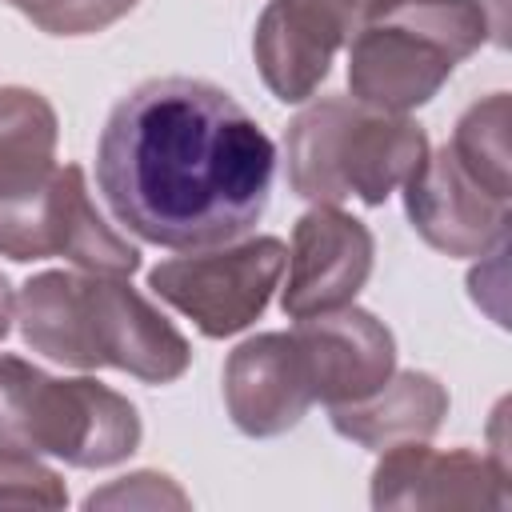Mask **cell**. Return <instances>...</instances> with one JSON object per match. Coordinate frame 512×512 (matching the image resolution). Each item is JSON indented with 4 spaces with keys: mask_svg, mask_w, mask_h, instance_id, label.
Listing matches in <instances>:
<instances>
[{
    "mask_svg": "<svg viewBox=\"0 0 512 512\" xmlns=\"http://www.w3.org/2000/svg\"><path fill=\"white\" fill-rule=\"evenodd\" d=\"M0 504L64 508L68 504V488L32 448L0 440Z\"/></svg>",
    "mask_w": 512,
    "mask_h": 512,
    "instance_id": "cell-18",
    "label": "cell"
},
{
    "mask_svg": "<svg viewBox=\"0 0 512 512\" xmlns=\"http://www.w3.org/2000/svg\"><path fill=\"white\" fill-rule=\"evenodd\" d=\"M400 192L420 240L444 256H492L508 240V196L472 180L448 144L428 152Z\"/></svg>",
    "mask_w": 512,
    "mask_h": 512,
    "instance_id": "cell-9",
    "label": "cell"
},
{
    "mask_svg": "<svg viewBox=\"0 0 512 512\" xmlns=\"http://www.w3.org/2000/svg\"><path fill=\"white\" fill-rule=\"evenodd\" d=\"M60 120L32 88H0V180L48 172L56 164Z\"/></svg>",
    "mask_w": 512,
    "mask_h": 512,
    "instance_id": "cell-15",
    "label": "cell"
},
{
    "mask_svg": "<svg viewBox=\"0 0 512 512\" xmlns=\"http://www.w3.org/2000/svg\"><path fill=\"white\" fill-rule=\"evenodd\" d=\"M508 468L492 456L452 448L436 452L424 440L380 452L372 468L376 508H504Z\"/></svg>",
    "mask_w": 512,
    "mask_h": 512,
    "instance_id": "cell-11",
    "label": "cell"
},
{
    "mask_svg": "<svg viewBox=\"0 0 512 512\" xmlns=\"http://www.w3.org/2000/svg\"><path fill=\"white\" fill-rule=\"evenodd\" d=\"M292 340L304 356L312 400L328 408L372 396L396 372L392 328L356 304L300 316L292 328Z\"/></svg>",
    "mask_w": 512,
    "mask_h": 512,
    "instance_id": "cell-10",
    "label": "cell"
},
{
    "mask_svg": "<svg viewBox=\"0 0 512 512\" xmlns=\"http://www.w3.org/2000/svg\"><path fill=\"white\" fill-rule=\"evenodd\" d=\"M0 256L20 264L64 256L100 276H132L140 268V248L100 216L80 164L0 180Z\"/></svg>",
    "mask_w": 512,
    "mask_h": 512,
    "instance_id": "cell-6",
    "label": "cell"
},
{
    "mask_svg": "<svg viewBox=\"0 0 512 512\" xmlns=\"http://www.w3.org/2000/svg\"><path fill=\"white\" fill-rule=\"evenodd\" d=\"M16 324L32 352L68 368H120L144 384L188 372L192 348L128 276L40 272L16 296Z\"/></svg>",
    "mask_w": 512,
    "mask_h": 512,
    "instance_id": "cell-2",
    "label": "cell"
},
{
    "mask_svg": "<svg viewBox=\"0 0 512 512\" xmlns=\"http://www.w3.org/2000/svg\"><path fill=\"white\" fill-rule=\"evenodd\" d=\"M276 148L232 92L160 76L104 120L96 184L132 236L160 248H212L248 236L268 212Z\"/></svg>",
    "mask_w": 512,
    "mask_h": 512,
    "instance_id": "cell-1",
    "label": "cell"
},
{
    "mask_svg": "<svg viewBox=\"0 0 512 512\" xmlns=\"http://www.w3.org/2000/svg\"><path fill=\"white\" fill-rule=\"evenodd\" d=\"M140 412L92 376H48L0 352V440L48 452L72 468H112L140 448Z\"/></svg>",
    "mask_w": 512,
    "mask_h": 512,
    "instance_id": "cell-5",
    "label": "cell"
},
{
    "mask_svg": "<svg viewBox=\"0 0 512 512\" xmlns=\"http://www.w3.org/2000/svg\"><path fill=\"white\" fill-rule=\"evenodd\" d=\"M340 44H348L344 32L304 0H268L252 32L256 68L284 104H304L328 80Z\"/></svg>",
    "mask_w": 512,
    "mask_h": 512,
    "instance_id": "cell-13",
    "label": "cell"
},
{
    "mask_svg": "<svg viewBox=\"0 0 512 512\" xmlns=\"http://www.w3.org/2000/svg\"><path fill=\"white\" fill-rule=\"evenodd\" d=\"M448 152L488 192L508 196V92H492L468 104L452 128Z\"/></svg>",
    "mask_w": 512,
    "mask_h": 512,
    "instance_id": "cell-16",
    "label": "cell"
},
{
    "mask_svg": "<svg viewBox=\"0 0 512 512\" xmlns=\"http://www.w3.org/2000/svg\"><path fill=\"white\" fill-rule=\"evenodd\" d=\"M48 36H96L124 20L140 0H8Z\"/></svg>",
    "mask_w": 512,
    "mask_h": 512,
    "instance_id": "cell-17",
    "label": "cell"
},
{
    "mask_svg": "<svg viewBox=\"0 0 512 512\" xmlns=\"http://www.w3.org/2000/svg\"><path fill=\"white\" fill-rule=\"evenodd\" d=\"M288 248L280 236H240L212 248H192L148 272V288L184 312L208 340L244 332L280 288Z\"/></svg>",
    "mask_w": 512,
    "mask_h": 512,
    "instance_id": "cell-7",
    "label": "cell"
},
{
    "mask_svg": "<svg viewBox=\"0 0 512 512\" xmlns=\"http://www.w3.org/2000/svg\"><path fill=\"white\" fill-rule=\"evenodd\" d=\"M484 40V0H400L348 40L352 100L404 116L428 104Z\"/></svg>",
    "mask_w": 512,
    "mask_h": 512,
    "instance_id": "cell-4",
    "label": "cell"
},
{
    "mask_svg": "<svg viewBox=\"0 0 512 512\" xmlns=\"http://www.w3.org/2000/svg\"><path fill=\"white\" fill-rule=\"evenodd\" d=\"M376 240L364 220L340 204H312L292 224V248L280 276V308L288 320L344 308L372 276Z\"/></svg>",
    "mask_w": 512,
    "mask_h": 512,
    "instance_id": "cell-8",
    "label": "cell"
},
{
    "mask_svg": "<svg viewBox=\"0 0 512 512\" xmlns=\"http://www.w3.org/2000/svg\"><path fill=\"white\" fill-rule=\"evenodd\" d=\"M428 132L352 96H324L300 108L284 132L288 188L312 204H384L424 164Z\"/></svg>",
    "mask_w": 512,
    "mask_h": 512,
    "instance_id": "cell-3",
    "label": "cell"
},
{
    "mask_svg": "<svg viewBox=\"0 0 512 512\" xmlns=\"http://www.w3.org/2000/svg\"><path fill=\"white\" fill-rule=\"evenodd\" d=\"M84 508H188V496L164 472H132L92 492Z\"/></svg>",
    "mask_w": 512,
    "mask_h": 512,
    "instance_id": "cell-19",
    "label": "cell"
},
{
    "mask_svg": "<svg viewBox=\"0 0 512 512\" xmlns=\"http://www.w3.org/2000/svg\"><path fill=\"white\" fill-rule=\"evenodd\" d=\"M312 384L292 332H260L224 360V408L244 436L268 440L296 428L312 408Z\"/></svg>",
    "mask_w": 512,
    "mask_h": 512,
    "instance_id": "cell-12",
    "label": "cell"
},
{
    "mask_svg": "<svg viewBox=\"0 0 512 512\" xmlns=\"http://www.w3.org/2000/svg\"><path fill=\"white\" fill-rule=\"evenodd\" d=\"M448 416V388L432 372H392L372 396L332 408V428L368 448L384 452L396 444L432 440Z\"/></svg>",
    "mask_w": 512,
    "mask_h": 512,
    "instance_id": "cell-14",
    "label": "cell"
},
{
    "mask_svg": "<svg viewBox=\"0 0 512 512\" xmlns=\"http://www.w3.org/2000/svg\"><path fill=\"white\" fill-rule=\"evenodd\" d=\"M12 320H16V296H12V284H8V276L0 272V340L8 336Z\"/></svg>",
    "mask_w": 512,
    "mask_h": 512,
    "instance_id": "cell-20",
    "label": "cell"
}]
</instances>
